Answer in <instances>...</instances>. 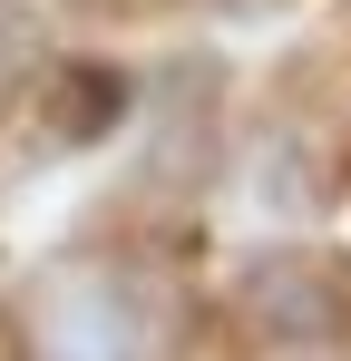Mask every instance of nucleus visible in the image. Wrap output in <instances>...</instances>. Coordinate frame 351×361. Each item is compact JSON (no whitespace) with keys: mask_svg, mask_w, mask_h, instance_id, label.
<instances>
[{"mask_svg":"<svg viewBox=\"0 0 351 361\" xmlns=\"http://www.w3.org/2000/svg\"><path fill=\"white\" fill-rule=\"evenodd\" d=\"M147 302L117 274H68L39 302V361H147Z\"/></svg>","mask_w":351,"mask_h":361,"instance_id":"nucleus-1","label":"nucleus"},{"mask_svg":"<svg viewBox=\"0 0 351 361\" xmlns=\"http://www.w3.org/2000/svg\"><path fill=\"white\" fill-rule=\"evenodd\" d=\"M244 302L283 332V342H322L332 332V283L312 274V264H292V254H273V264H254V283H244Z\"/></svg>","mask_w":351,"mask_h":361,"instance_id":"nucleus-2","label":"nucleus"}]
</instances>
